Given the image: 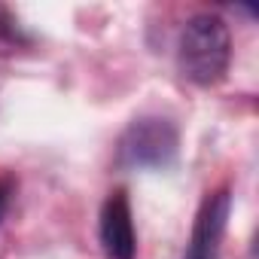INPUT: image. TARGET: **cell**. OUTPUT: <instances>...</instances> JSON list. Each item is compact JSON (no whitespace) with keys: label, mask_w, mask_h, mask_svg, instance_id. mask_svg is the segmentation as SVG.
I'll use <instances>...</instances> for the list:
<instances>
[{"label":"cell","mask_w":259,"mask_h":259,"mask_svg":"<svg viewBox=\"0 0 259 259\" xmlns=\"http://www.w3.org/2000/svg\"><path fill=\"white\" fill-rule=\"evenodd\" d=\"M101 247L107 259H135L138 253V235H135V220H132V204L122 189L110 192V198L101 207Z\"/></svg>","instance_id":"cell-4"},{"label":"cell","mask_w":259,"mask_h":259,"mask_svg":"<svg viewBox=\"0 0 259 259\" xmlns=\"http://www.w3.org/2000/svg\"><path fill=\"white\" fill-rule=\"evenodd\" d=\"M232 61V37H229V25L220 16L201 13L192 16L183 31H180V43H177V67L180 73L195 82V85H217Z\"/></svg>","instance_id":"cell-1"},{"label":"cell","mask_w":259,"mask_h":259,"mask_svg":"<svg viewBox=\"0 0 259 259\" xmlns=\"http://www.w3.org/2000/svg\"><path fill=\"white\" fill-rule=\"evenodd\" d=\"M7 204H10V186H7V180H0V220L7 213Z\"/></svg>","instance_id":"cell-6"},{"label":"cell","mask_w":259,"mask_h":259,"mask_svg":"<svg viewBox=\"0 0 259 259\" xmlns=\"http://www.w3.org/2000/svg\"><path fill=\"white\" fill-rule=\"evenodd\" d=\"M0 40H10V43L22 40L19 22H16V19L10 16V10H4V7H0Z\"/></svg>","instance_id":"cell-5"},{"label":"cell","mask_w":259,"mask_h":259,"mask_svg":"<svg viewBox=\"0 0 259 259\" xmlns=\"http://www.w3.org/2000/svg\"><path fill=\"white\" fill-rule=\"evenodd\" d=\"M229 213H232V192L229 189H220V192L207 195L195 223H192V238H189V247H186L183 259H220Z\"/></svg>","instance_id":"cell-3"},{"label":"cell","mask_w":259,"mask_h":259,"mask_svg":"<svg viewBox=\"0 0 259 259\" xmlns=\"http://www.w3.org/2000/svg\"><path fill=\"white\" fill-rule=\"evenodd\" d=\"M180 150V132L165 116H141L122 132L116 144V165L122 171H165Z\"/></svg>","instance_id":"cell-2"}]
</instances>
